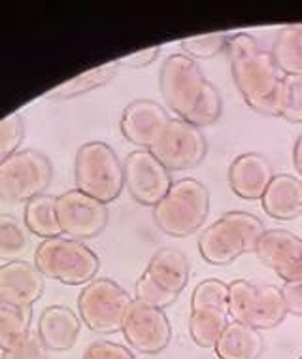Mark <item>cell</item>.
<instances>
[{
	"label": "cell",
	"mask_w": 302,
	"mask_h": 359,
	"mask_svg": "<svg viewBox=\"0 0 302 359\" xmlns=\"http://www.w3.org/2000/svg\"><path fill=\"white\" fill-rule=\"evenodd\" d=\"M225 53L246 104L261 116L277 118L284 76L270 51L261 50L252 34L240 32L228 38Z\"/></svg>",
	"instance_id": "1"
},
{
	"label": "cell",
	"mask_w": 302,
	"mask_h": 359,
	"mask_svg": "<svg viewBox=\"0 0 302 359\" xmlns=\"http://www.w3.org/2000/svg\"><path fill=\"white\" fill-rule=\"evenodd\" d=\"M210 212V193L198 180L184 178L172 184L167 197L153 208V222L163 233L176 238L193 235Z\"/></svg>",
	"instance_id": "2"
},
{
	"label": "cell",
	"mask_w": 302,
	"mask_h": 359,
	"mask_svg": "<svg viewBox=\"0 0 302 359\" xmlns=\"http://www.w3.org/2000/svg\"><path fill=\"white\" fill-rule=\"evenodd\" d=\"M34 265L43 278L64 285H85L99 273L100 259L83 242L72 241L68 236H55L38 244Z\"/></svg>",
	"instance_id": "3"
},
{
	"label": "cell",
	"mask_w": 302,
	"mask_h": 359,
	"mask_svg": "<svg viewBox=\"0 0 302 359\" xmlns=\"http://www.w3.org/2000/svg\"><path fill=\"white\" fill-rule=\"evenodd\" d=\"M74 180L76 189L108 205L123 191V163L106 142H87L76 151Z\"/></svg>",
	"instance_id": "4"
},
{
	"label": "cell",
	"mask_w": 302,
	"mask_h": 359,
	"mask_svg": "<svg viewBox=\"0 0 302 359\" xmlns=\"http://www.w3.org/2000/svg\"><path fill=\"white\" fill-rule=\"evenodd\" d=\"M210 86L212 83L204 78L200 67L184 53L168 55L160 67V95L168 108L187 123L193 121Z\"/></svg>",
	"instance_id": "5"
},
{
	"label": "cell",
	"mask_w": 302,
	"mask_h": 359,
	"mask_svg": "<svg viewBox=\"0 0 302 359\" xmlns=\"http://www.w3.org/2000/svg\"><path fill=\"white\" fill-rule=\"evenodd\" d=\"M51 161L38 149H19L0 161V198L6 203H29L50 187Z\"/></svg>",
	"instance_id": "6"
},
{
	"label": "cell",
	"mask_w": 302,
	"mask_h": 359,
	"mask_svg": "<svg viewBox=\"0 0 302 359\" xmlns=\"http://www.w3.org/2000/svg\"><path fill=\"white\" fill-rule=\"evenodd\" d=\"M132 299L127 291L110 278H95L83 285L78 297L80 320L100 334L121 331Z\"/></svg>",
	"instance_id": "7"
},
{
	"label": "cell",
	"mask_w": 302,
	"mask_h": 359,
	"mask_svg": "<svg viewBox=\"0 0 302 359\" xmlns=\"http://www.w3.org/2000/svg\"><path fill=\"white\" fill-rule=\"evenodd\" d=\"M149 151L168 172H178L198 167L208 154V144L203 130L178 118L168 121L167 129Z\"/></svg>",
	"instance_id": "8"
},
{
	"label": "cell",
	"mask_w": 302,
	"mask_h": 359,
	"mask_svg": "<svg viewBox=\"0 0 302 359\" xmlns=\"http://www.w3.org/2000/svg\"><path fill=\"white\" fill-rule=\"evenodd\" d=\"M57 219L62 235L83 242L106 229L108 208L80 189H70L57 197Z\"/></svg>",
	"instance_id": "9"
},
{
	"label": "cell",
	"mask_w": 302,
	"mask_h": 359,
	"mask_svg": "<svg viewBox=\"0 0 302 359\" xmlns=\"http://www.w3.org/2000/svg\"><path fill=\"white\" fill-rule=\"evenodd\" d=\"M125 187L138 205L157 206L172 187V178L149 149H136L123 161Z\"/></svg>",
	"instance_id": "10"
},
{
	"label": "cell",
	"mask_w": 302,
	"mask_h": 359,
	"mask_svg": "<svg viewBox=\"0 0 302 359\" xmlns=\"http://www.w3.org/2000/svg\"><path fill=\"white\" fill-rule=\"evenodd\" d=\"M123 337L136 352L155 355L160 353L170 342L172 331L167 314L160 309L132 301L125 314Z\"/></svg>",
	"instance_id": "11"
},
{
	"label": "cell",
	"mask_w": 302,
	"mask_h": 359,
	"mask_svg": "<svg viewBox=\"0 0 302 359\" xmlns=\"http://www.w3.org/2000/svg\"><path fill=\"white\" fill-rule=\"evenodd\" d=\"M168 121L170 118L163 106L153 100L136 99L125 106L119 129L130 144L140 149H151L163 130L167 129Z\"/></svg>",
	"instance_id": "12"
},
{
	"label": "cell",
	"mask_w": 302,
	"mask_h": 359,
	"mask_svg": "<svg viewBox=\"0 0 302 359\" xmlns=\"http://www.w3.org/2000/svg\"><path fill=\"white\" fill-rule=\"evenodd\" d=\"M255 254L285 282L302 280V238L291 231H266L261 236Z\"/></svg>",
	"instance_id": "13"
},
{
	"label": "cell",
	"mask_w": 302,
	"mask_h": 359,
	"mask_svg": "<svg viewBox=\"0 0 302 359\" xmlns=\"http://www.w3.org/2000/svg\"><path fill=\"white\" fill-rule=\"evenodd\" d=\"M198 252L210 265H227L247 254L249 246L238 222L227 212L198 236Z\"/></svg>",
	"instance_id": "14"
},
{
	"label": "cell",
	"mask_w": 302,
	"mask_h": 359,
	"mask_svg": "<svg viewBox=\"0 0 302 359\" xmlns=\"http://www.w3.org/2000/svg\"><path fill=\"white\" fill-rule=\"evenodd\" d=\"M43 274L27 261H8L0 266V304L32 306L43 293Z\"/></svg>",
	"instance_id": "15"
},
{
	"label": "cell",
	"mask_w": 302,
	"mask_h": 359,
	"mask_svg": "<svg viewBox=\"0 0 302 359\" xmlns=\"http://www.w3.org/2000/svg\"><path fill=\"white\" fill-rule=\"evenodd\" d=\"M274 178L270 161L261 154L238 155L228 168V184L238 197L246 201L263 198Z\"/></svg>",
	"instance_id": "16"
},
{
	"label": "cell",
	"mask_w": 302,
	"mask_h": 359,
	"mask_svg": "<svg viewBox=\"0 0 302 359\" xmlns=\"http://www.w3.org/2000/svg\"><path fill=\"white\" fill-rule=\"evenodd\" d=\"M80 329L81 320L74 310L62 304H51L42 310L36 333L48 350L67 352L78 341Z\"/></svg>",
	"instance_id": "17"
},
{
	"label": "cell",
	"mask_w": 302,
	"mask_h": 359,
	"mask_svg": "<svg viewBox=\"0 0 302 359\" xmlns=\"http://www.w3.org/2000/svg\"><path fill=\"white\" fill-rule=\"evenodd\" d=\"M261 203L274 219H295L302 214V182L291 174H274Z\"/></svg>",
	"instance_id": "18"
},
{
	"label": "cell",
	"mask_w": 302,
	"mask_h": 359,
	"mask_svg": "<svg viewBox=\"0 0 302 359\" xmlns=\"http://www.w3.org/2000/svg\"><path fill=\"white\" fill-rule=\"evenodd\" d=\"M146 273L160 290L179 295L189 282V261L179 250L160 248L149 259Z\"/></svg>",
	"instance_id": "19"
},
{
	"label": "cell",
	"mask_w": 302,
	"mask_h": 359,
	"mask_svg": "<svg viewBox=\"0 0 302 359\" xmlns=\"http://www.w3.org/2000/svg\"><path fill=\"white\" fill-rule=\"evenodd\" d=\"M263 352V337L246 323L231 322L216 342L217 358L257 359Z\"/></svg>",
	"instance_id": "20"
},
{
	"label": "cell",
	"mask_w": 302,
	"mask_h": 359,
	"mask_svg": "<svg viewBox=\"0 0 302 359\" xmlns=\"http://www.w3.org/2000/svg\"><path fill=\"white\" fill-rule=\"evenodd\" d=\"M287 316L284 295L276 285H257V295L253 301L252 314L247 320V325L253 329H272L284 322Z\"/></svg>",
	"instance_id": "21"
},
{
	"label": "cell",
	"mask_w": 302,
	"mask_h": 359,
	"mask_svg": "<svg viewBox=\"0 0 302 359\" xmlns=\"http://www.w3.org/2000/svg\"><path fill=\"white\" fill-rule=\"evenodd\" d=\"M23 222L32 235L40 236L43 241L62 236L59 219H57V197L53 195L43 193L40 197H34L25 203Z\"/></svg>",
	"instance_id": "22"
},
{
	"label": "cell",
	"mask_w": 302,
	"mask_h": 359,
	"mask_svg": "<svg viewBox=\"0 0 302 359\" xmlns=\"http://www.w3.org/2000/svg\"><path fill=\"white\" fill-rule=\"evenodd\" d=\"M118 61L106 62V65H100V67H95V69L87 70L83 74L76 76L72 80L64 81L61 86H57L55 89H51L50 93L46 95L48 99L55 100H68L74 99V97H80V95H85L92 89H99V87L106 86L108 81H111L119 72Z\"/></svg>",
	"instance_id": "23"
},
{
	"label": "cell",
	"mask_w": 302,
	"mask_h": 359,
	"mask_svg": "<svg viewBox=\"0 0 302 359\" xmlns=\"http://www.w3.org/2000/svg\"><path fill=\"white\" fill-rule=\"evenodd\" d=\"M270 53L284 76H302V23L277 32Z\"/></svg>",
	"instance_id": "24"
},
{
	"label": "cell",
	"mask_w": 302,
	"mask_h": 359,
	"mask_svg": "<svg viewBox=\"0 0 302 359\" xmlns=\"http://www.w3.org/2000/svg\"><path fill=\"white\" fill-rule=\"evenodd\" d=\"M228 325V312L217 309L191 310L189 334L200 348H216V342Z\"/></svg>",
	"instance_id": "25"
},
{
	"label": "cell",
	"mask_w": 302,
	"mask_h": 359,
	"mask_svg": "<svg viewBox=\"0 0 302 359\" xmlns=\"http://www.w3.org/2000/svg\"><path fill=\"white\" fill-rule=\"evenodd\" d=\"M32 306L0 304V350L8 352L31 333Z\"/></svg>",
	"instance_id": "26"
},
{
	"label": "cell",
	"mask_w": 302,
	"mask_h": 359,
	"mask_svg": "<svg viewBox=\"0 0 302 359\" xmlns=\"http://www.w3.org/2000/svg\"><path fill=\"white\" fill-rule=\"evenodd\" d=\"M29 244V236L15 216L0 214V259L18 261V257L25 252Z\"/></svg>",
	"instance_id": "27"
},
{
	"label": "cell",
	"mask_w": 302,
	"mask_h": 359,
	"mask_svg": "<svg viewBox=\"0 0 302 359\" xmlns=\"http://www.w3.org/2000/svg\"><path fill=\"white\" fill-rule=\"evenodd\" d=\"M204 309H217L228 312V284L217 278L203 280L193 291L191 310Z\"/></svg>",
	"instance_id": "28"
},
{
	"label": "cell",
	"mask_w": 302,
	"mask_h": 359,
	"mask_svg": "<svg viewBox=\"0 0 302 359\" xmlns=\"http://www.w3.org/2000/svg\"><path fill=\"white\" fill-rule=\"evenodd\" d=\"M228 34L225 32H212V34H200V36L184 38L181 40V51L184 55L195 59H212V57L221 55L227 50Z\"/></svg>",
	"instance_id": "29"
},
{
	"label": "cell",
	"mask_w": 302,
	"mask_h": 359,
	"mask_svg": "<svg viewBox=\"0 0 302 359\" xmlns=\"http://www.w3.org/2000/svg\"><path fill=\"white\" fill-rule=\"evenodd\" d=\"M255 295H257V285H253L247 280H235L228 284V314L235 318V322L247 325Z\"/></svg>",
	"instance_id": "30"
},
{
	"label": "cell",
	"mask_w": 302,
	"mask_h": 359,
	"mask_svg": "<svg viewBox=\"0 0 302 359\" xmlns=\"http://www.w3.org/2000/svg\"><path fill=\"white\" fill-rule=\"evenodd\" d=\"M280 118L302 123V76H284L280 93Z\"/></svg>",
	"instance_id": "31"
},
{
	"label": "cell",
	"mask_w": 302,
	"mask_h": 359,
	"mask_svg": "<svg viewBox=\"0 0 302 359\" xmlns=\"http://www.w3.org/2000/svg\"><path fill=\"white\" fill-rule=\"evenodd\" d=\"M25 138V123L19 114H10L0 119V161L19 151V146Z\"/></svg>",
	"instance_id": "32"
},
{
	"label": "cell",
	"mask_w": 302,
	"mask_h": 359,
	"mask_svg": "<svg viewBox=\"0 0 302 359\" xmlns=\"http://www.w3.org/2000/svg\"><path fill=\"white\" fill-rule=\"evenodd\" d=\"M135 297V301H138V303H144L148 304V306H155V309L163 310L167 309V306H170V304L178 299V295L160 290L159 285L151 280V276L144 271L142 276L136 280Z\"/></svg>",
	"instance_id": "33"
},
{
	"label": "cell",
	"mask_w": 302,
	"mask_h": 359,
	"mask_svg": "<svg viewBox=\"0 0 302 359\" xmlns=\"http://www.w3.org/2000/svg\"><path fill=\"white\" fill-rule=\"evenodd\" d=\"M46 350L48 348L43 346V342L40 341L38 333H32L31 331L23 341L18 342L8 352H4L2 359H48Z\"/></svg>",
	"instance_id": "34"
},
{
	"label": "cell",
	"mask_w": 302,
	"mask_h": 359,
	"mask_svg": "<svg viewBox=\"0 0 302 359\" xmlns=\"http://www.w3.org/2000/svg\"><path fill=\"white\" fill-rule=\"evenodd\" d=\"M81 359H135V355L129 348L118 342L95 341L85 348Z\"/></svg>",
	"instance_id": "35"
},
{
	"label": "cell",
	"mask_w": 302,
	"mask_h": 359,
	"mask_svg": "<svg viewBox=\"0 0 302 359\" xmlns=\"http://www.w3.org/2000/svg\"><path fill=\"white\" fill-rule=\"evenodd\" d=\"M282 295H284L287 314L302 316V280L285 282L282 287Z\"/></svg>",
	"instance_id": "36"
},
{
	"label": "cell",
	"mask_w": 302,
	"mask_h": 359,
	"mask_svg": "<svg viewBox=\"0 0 302 359\" xmlns=\"http://www.w3.org/2000/svg\"><path fill=\"white\" fill-rule=\"evenodd\" d=\"M160 46H153V48H148V50H140L136 53H129V55L118 59L119 67H129V69H142V67H148L151 62L159 57Z\"/></svg>",
	"instance_id": "37"
},
{
	"label": "cell",
	"mask_w": 302,
	"mask_h": 359,
	"mask_svg": "<svg viewBox=\"0 0 302 359\" xmlns=\"http://www.w3.org/2000/svg\"><path fill=\"white\" fill-rule=\"evenodd\" d=\"M293 163H295L296 172L302 176V135L296 138L295 148H293Z\"/></svg>",
	"instance_id": "38"
},
{
	"label": "cell",
	"mask_w": 302,
	"mask_h": 359,
	"mask_svg": "<svg viewBox=\"0 0 302 359\" xmlns=\"http://www.w3.org/2000/svg\"><path fill=\"white\" fill-rule=\"evenodd\" d=\"M298 359H302V355H301V358H298Z\"/></svg>",
	"instance_id": "39"
}]
</instances>
